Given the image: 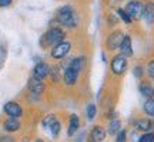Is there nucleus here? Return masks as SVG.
Masks as SVG:
<instances>
[{
  "mask_svg": "<svg viewBox=\"0 0 154 142\" xmlns=\"http://www.w3.org/2000/svg\"><path fill=\"white\" fill-rule=\"evenodd\" d=\"M147 72H149V75L151 77V78H154V60L149 63V66H147Z\"/></svg>",
  "mask_w": 154,
  "mask_h": 142,
  "instance_id": "27",
  "label": "nucleus"
},
{
  "mask_svg": "<svg viewBox=\"0 0 154 142\" xmlns=\"http://www.w3.org/2000/svg\"><path fill=\"white\" fill-rule=\"evenodd\" d=\"M141 74H143V68H141V67H136V70H134V75L137 77V78H140Z\"/></svg>",
  "mask_w": 154,
  "mask_h": 142,
  "instance_id": "29",
  "label": "nucleus"
},
{
  "mask_svg": "<svg viewBox=\"0 0 154 142\" xmlns=\"http://www.w3.org/2000/svg\"><path fill=\"white\" fill-rule=\"evenodd\" d=\"M117 14H119V16H120L126 23H131L133 22V19L128 16V14L126 13V10H123V9H119V10H117Z\"/></svg>",
  "mask_w": 154,
  "mask_h": 142,
  "instance_id": "24",
  "label": "nucleus"
},
{
  "mask_svg": "<svg viewBox=\"0 0 154 142\" xmlns=\"http://www.w3.org/2000/svg\"><path fill=\"white\" fill-rule=\"evenodd\" d=\"M79 74H80V71H77L76 68H73V67H67L66 71H64V74H63L64 84H66V85H74V84L77 82Z\"/></svg>",
  "mask_w": 154,
  "mask_h": 142,
  "instance_id": "6",
  "label": "nucleus"
},
{
  "mask_svg": "<svg viewBox=\"0 0 154 142\" xmlns=\"http://www.w3.org/2000/svg\"><path fill=\"white\" fill-rule=\"evenodd\" d=\"M136 128L140 129V131H151V129H154V121L140 120L137 124H136Z\"/></svg>",
  "mask_w": 154,
  "mask_h": 142,
  "instance_id": "16",
  "label": "nucleus"
},
{
  "mask_svg": "<svg viewBox=\"0 0 154 142\" xmlns=\"http://www.w3.org/2000/svg\"><path fill=\"white\" fill-rule=\"evenodd\" d=\"M79 125H80V121H79V117L77 115H72L70 120H69V129H67V134L72 137L77 132L79 129Z\"/></svg>",
  "mask_w": 154,
  "mask_h": 142,
  "instance_id": "15",
  "label": "nucleus"
},
{
  "mask_svg": "<svg viewBox=\"0 0 154 142\" xmlns=\"http://www.w3.org/2000/svg\"><path fill=\"white\" fill-rule=\"evenodd\" d=\"M106 138V131L101 128V126H94L91 132H90V141H94V142H100L103 141Z\"/></svg>",
  "mask_w": 154,
  "mask_h": 142,
  "instance_id": "14",
  "label": "nucleus"
},
{
  "mask_svg": "<svg viewBox=\"0 0 154 142\" xmlns=\"http://www.w3.org/2000/svg\"><path fill=\"white\" fill-rule=\"evenodd\" d=\"M126 13L128 16L131 17V19H136V17H141V13H143V4L140 3V1H136V0H133L130 1L126 7Z\"/></svg>",
  "mask_w": 154,
  "mask_h": 142,
  "instance_id": "5",
  "label": "nucleus"
},
{
  "mask_svg": "<svg viewBox=\"0 0 154 142\" xmlns=\"http://www.w3.org/2000/svg\"><path fill=\"white\" fill-rule=\"evenodd\" d=\"M96 112H97L96 105H94V104L88 105V107H87V118H88V120H93L94 117H96Z\"/></svg>",
  "mask_w": 154,
  "mask_h": 142,
  "instance_id": "23",
  "label": "nucleus"
},
{
  "mask_svg": "<svg viewBox=\"0 0 154 142\" xmlns=\"http://www.w3.org/2000/svg\"><path fill=\"white\" fill-rule=\"evenodd\" d=\"M3 128H5V131H7V132H16V131H19V129H20V122L17 121V118L10 117L9 120L5 121Z\"/></svg>",
  "mask_w": 154,
  "mask_h": 142,
  "instance_id": "13",
  "label": "nucleus"
},
{
  "mask_svg": "<svg viewBox=\"0 0 154 142\" xmlns=\"http://www.w3.org/2000/svg\"><path fill=\"white\" fill-rule=\"evenodd\" d=\"M120 50H121V54L128 57V55L133 54V49H131V38L130 36H124L123 40L120 43Z\"/></svg>",
  "mask_w": 154,
  "mask_h": 142,
  "instance_id": "11",
  "label": "nucleus"
},
{
  "mask_svg": "<svg viewBox=\"0 0 154 142\" xmlns=\"http://www.w3.org/2000/svg\"><path fill=\"white\" fill-rule=\"evenodd\" d=\"M143 17H144V20L147 22V24L149 26H151L154 23V3L153 1H147L146 4H144L143 7Z\"/></svg>",
  "mask_w": 154,
  "mask_h": 142,
  "instance_id": "10",
  "label": "nucleus"
},
{
  "mask_svg": "<svg viewBox=\"0 0 154 142\" xmlns=\"http://www.w3.org/2000/svg\"><path fill=\"white\" fill-rule=\"evenodd\" d=\"M83 63H84V58H83V57H77V58H73V60L70 61L69 67H73V68H76L77 71H82Z\"/></svg>",
  "mask_w": 154,
  "mask_h": 142,
  "instance_id": "19",
  "label": "nucleus"
},
{
  "mask_svg": "<svg viewBox=\"0 0 154 142\" xmlns=\"http://www.w3.org/2000/svg\"><path fill=\"white\" fill-rule=\"evenodd\" d=\"M140 93L143 94L144 97H151V94H153V88H151V85L143 82V84L140 85Z\"/></svg>",
  "mask_w": 154,
  "mask_h": 142,
  "instance_id": "21",
  "label": "nucleus"
},
{
  "mask_svg": "<svg viewBox=\"0 0 154 142\" xmlns=\"http://www.w3.org/2000/svg\"><path fill=\"white\" fill-rule=\"evenodd\" d=\"M72 50V44L67 43V41H60V43H57L56 46H53V49H51V57L53 58H64L67 54H69V51Z\"/></svg>",
  "mask_w": 154,
  "mask_h": 142,
  "instance_id": "3",
  "label": "nucleus"
},
{
  "mask_svg": "<svg viewBox=\"0 0 154 142\" xmlns=\"http://www.w3.org/2000/svg\"><path fill=\"white\" fill-rule=\"evenodd\" d=\"M49 74H51V77H53V81H57V80H59V67H53V68L50 70Z\"/></svg>",
  "mask_w": 154,
  "mask_h": 142,
  "instance_id": "26",
  "label": "nucleus"
},
{
  "mask_svg": "<svg viewBox=\"0 0 154 142\" xmlns=\"http://www.w3.org/2000/svg\"><path fill=\"white\" fill-rule=\"evenodd\" d=\"M50 72V67L46 64V63H38L37 66L34 67V77H37L40 80H43L49 75Z\"/></svg>",
  "mask_w": 154,
  "mask_h": 142,
  "instance_id": "12",
  "label": "nucleus"
},
{
  "mask_svg": "<svg viewBox=\"0 0 154 142\" xmlns=\"http://www.w3.org/2000/svg\"><path fill=\"white\" fill-rule=\"evenodd\" d=\"M11 3V0H0V7H6Z\"/></svg>",
  "mask_w": 154,
  "mask_h": 142,
  "instance_id": "30",
  "label": "nucleus"
},
{
  "mask_svg": "<svg viewBox=\"0 0 154 142\" xmlns=\"http://www.w3.org/2000/svg\"><path fill=\"white\" fill-rule=\"evenodd\" d=\"M0 141H13V138H0Z\"/></svg>",
  "mask_w": 154,
  "mask_h": 142,
  "instance_id": "31",
  "label": "nucleus"
},
{
  "mask_svg": "<svg viewBox=\"0 0 154 142\" xmlns=\"http://www.w3.org/2000/svg\"><path fill=\"white\" fill-rule=\"evenodd\" d=\"M127 68V60H126V55H116L113 61H111V71L114 72L116 75H120L123 74Z\"/></svg>",
  "mask_w": 154,
  "mask_h": 142,
  "instance_id": "4",
  "label": "nucleus"
},
{
  "mask_svg": "<svg viewBox=\"0 0 154 142\" xmlns=\"http://www.w3.org/2000/svg\"><path fill=\"white\" fill-rule=\"evenodd\" d=\"M144 111H146L147 115L154 117V98L153 97H150V98L146 101V104H144Z\"/></svg>",
  "mask_w": 154,
  "mask_h": 142,
  "instance_id": "17",
  "label": "nucleus"
},
{
  "mask_svg": "<svg viewBox=\"0 0 154 142\" xmlns=\"http://www.w3.org/2000/svg\"><path fill=\"white\" fill-rule=\"evenodd\" d=\"M117 141L119 142H123V141H126V132L124 131H119V137H117Z\"/></svg>",
  "mask_w": 154,
  "mask_h": 142,
  "instance_id": "28",
  "label": "nucleus"
},
{
  "mask_svg": "<svg viewBox=\"0 0 154 142\" xmlns=\"http://www.w3.org/2000/svg\"><path fill=\"white\" fill-rule=\"evenodd\" d=\"M121 129V122L119 120H113L110 122V125H109V134H111V135H114V134H117V132Z\"/></svg>",
  "mask_w": 154,
  "mask_h": 142,
  "instance_id": "18",
  "label": "nucleus"
},
{
  "mask_svg": "<svg viewBox=\"0 0 154 142\" xmlns=\"http://www.w3.org/2000/svg\"><path fill=\"white\" fill-rule=\"evenodd\" d=\"M57 22L69 28H73L79 24V17L72 6H63L57 11Z\"/></svg>",
  "mask_w": 154,
  "mask_h": 142,
  "instance_id": "1",
  "label": "nucleus"
},
{
  "mask_svg": "<svg viewBox=\"0 0 154 142\" xmlns=\"http://www.w3.org/2000/svg\"><path fill=\"white\" fill-rule=\"evenodd\" d=\"M151 97H153V98H154V90H153V94H151Z\"/></svg>",
  "mask_w": 154,
  "mask_h": 142,
  "instance_id": "32",
  "label": "nucleus"
},
{
  "mask_svg": "<svg viewBox=\"0 0 154 142\" xmlns=\"http://www.w3.org/2000/svg\"><path fill=\"white\" fill-rule=\"evenodd\" d=\"M64 40V31L59 27H53L50 28L47 33L43 34V37L40 40L42 47H53L57 43H60Z\"/></svg>",
  "mask_w": 154,
  "mask_h": 142,
  "instance_id": "2",
  "label": "nucleus"
},
{
  "mask_svg": "<svg viewBox=\"0 0 154 142\" xmlns=\"http://www.w3.org/2000/svg\"><path fill=\"white\" fill-rule=\"evenodd\" d=\"M140 142H154V134L153 132H149V134H144V135H141L140 137V139H138Z\"/></svg>",
  "mask_w": 154,
  "mask_h": 142,
  "instance_id": "25",
  "label": "nucleus"
},
{
  "mask_svg": "<svg viewBox=\"0 0 154 142\" xmlns=\"http://www.w3.org/2000/svg\"><path fill=\"white\" fill-rule=\"evenodd\" d=\"M27 87L33 94H42L44 91V82L42 81L40 78H37V77L33 75L30 80H29Z\"/></svg>",
  "mask_w": 154,
  "mask_h": 142,
  "instance_id": "9",
  "label": "nucleus"
},
{
  "mask_svg": "<svg viewBox=\"0 0 154 142\" xmlns=\"http://www.w3.org/2000/svg\"><path fill=\"white\" fill-rule=\"evenodd\" d=\"M123 33L121 31H114V33H111L107 38V49L109 50H116L117 47H120V43L121 40H123Z\"/></svg>",
  "mask_w": 154,
  "mask_h": 142,
  "instance_id": "8",
  "label": "nucleus"
},
{
  "mask_svg": "<svg viewBox=\"0 0 154 142\" xmlns=\"http://www.w3.org/2000/svg\"><path fill=\"white\" fill-rule=\"evenodd\" d=\"M60 129H61V125H60V122H59V121H56L54 124L49 128V131L51 132V135H53V137H57V135L60 134Z\"/></svg>",
  "mask_w": 154,
  "mask_h": 142,
  "instance_id": "22",
  "label": "nucleus"
},
{
  "mask_svg": "<svg viewBox=\"0 0 154 142\" xmlns=\"http://www.w3.org/2000/svg\"><path fill=\"white\" fill-rule=\"evenodd\" d=\"M56 121H57V120H56L54 115H46V117L43 118V121H42V125H43L46 129H49V128L54 124Z\"/></svg>",
  "mask_w": 154,
  "mask_h": 142,
  "instance_id": "20",
  "label": "nucleus"
},
{
  "mask_svg": "<svg viewBox=\"0 0 154 142\" xmlns=\"http://www.w3.org/2000/svg\"><path fill=\"white\" fill-rule=\"evenodd\" d=\"M3 109H5V112L9 115V117H14V118H19V117H22V114H23L22 107L17 104V102H13V101L6 102Z\"/></svg>",
  "mask_w": 154,
  "mask_h": 142,
  "instance_id": "7",
  "label": "nucleus"
}]
</instances>
